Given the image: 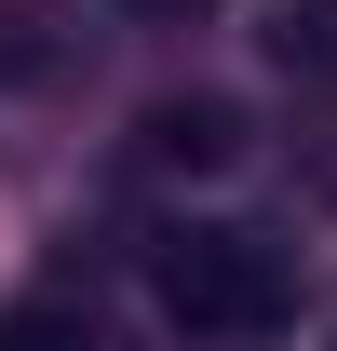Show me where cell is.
<instances>
[{
    "label": "cell",
    "instance_id": "obj_3",
    "mask_svg": "<svg viewBox=\"0 0 337 351\" xmlns=\"http://www.w3.org/2000/svg\"><path fill=\"white\" fill-rule=\"evenodd\" d=\"M256 54H270L310 108H337V0H256Z\"/></svg>",
    "mask_w": 337,
    "mask_h": 351
},
{
    "label": "cell",
    "instance_id": "obj_2",
    "mask_svg": "<svg viewBox=\"0 0 337 351\" xmlns=\"http://www.w3.org/2000/svg\"><path fill=\"white\" fill-rule=\"evenodd\" d=\"M135 149L162 176H229L243 162V108H229V95H162V108L135 122Z\"/></svg>",
    "mask_w": 337,
    "mask_h": 351
},
{
    "label": "cell",
    "instance_id": "obj_6",
    "mask_svg": "<svg viewBox=\"0 0 337 351\" xmlns=\"http://www.w3.org/2000/svg\"><path fill=\"white\" fill-rule=\"evenodd\" d=\"M122 14H149V27H189V14H216V0H122Z\"/></svg>",
    "mask_w": 337,
    "mask_h": 351
},
{
    "label": "cell",
    "instance_id": "obj_5",
    "mask_svg": "<svg viewBox=\"0 0 337 351\" xmlns=\"http://www.w3.org/2000/svg\"><path fill=\"white\" fill-rule=\"evenodd\" d=\"M0 351H108V338H95L82 298H14L0 311Z\"/></svg>",
    "mask_w": 337,
    "mask_h": 351
},
{
    "label": "cell",
    "instance_id": "obj_1",
    "mask_svg": "<svg viewBox=\"0 0 337 351\" xmlns=\"http://www.w3.org/2000/svg\"><path fill=\"white\" fill-rule=\"evenodd\" d=\"M149 298H162V324H189V338H270L284 324V257L256 243V230H162L149 243Z\"/></svg>",
    "mask_w": 337,
    "mask_h": 351
},
{
    "label": "cell",
    "instance_id": "obj_4",
    "mask_svg": "<svg viewBox=\"0 0 337 351\" xmlns=\"http://www.w3.org/2000/svg\"><path fill=\"white\" fill-rule=\"evenodd\" d=\"M68 68V14L54 0H0V82H54Z\"/></svg>",
    "mask_w": 337,
    "mask_h": 351
}]
</instances>
